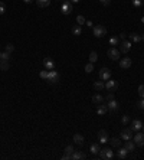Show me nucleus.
Returning a JSON list of instances; mask_svg holds the SVG:
<instances>
[{
  "mask_svg": "<svg viewBox=\"0 0 144 160\" xmlns=\"http://www.w3.org/2000/svg\"><path fill=\"white\" fill-rule=\"evenodd\" d=\"M92 32H94L95 38H102V36L107 35V28L102 26V25H97V26L92 28Z\"/></svg>",
  "mask_w": 144,
  "mask_h": 160,
  "instance_id": "nucleus-1",
  "label": "nucleus"
},
{
  "mask_svg": "<svg viewBox=\"0 0 144 160\" xmlns=\"http://www.w3.org/2000/svg\"><path fill=\"white\" fill-rule=\"evenodd\" d=\"M100 156H101V159L109 160L114 157V153H112L111 149H107V147H105V149H101V150H100Z\"/></svg>",
  "mask_w": 144,
  "mask_h": 160,
  "instance_id": "nucleus-2",
  "label": "nucleus"
},
{
  "mask_svg": "<svg viewBox=\"0 0 144 160\" xmlns=\"http://www.w3.org/2000/svg\"><path fill=\"white\" fill-rule=\"evenodd\" d=\"M120 53H121V52H120L117 48H114V46H112V48H109V49H108V58H109L111 61H118Z\"/></svg>",
  "mask_w": 144,
  "mask_h": 160,
  "instance_id": "nucleus-3",
  "label": "nucleus"
},
{
  "mask_svg": "<svg viewBox=\"0 0 144 160\" xmlns=\"http://www.w3.org/2000/svg\"><path fill=\"white\" fill-rule=\"evenodd\" d=\"M133 142L136 143V146H144V131H137V134L133 137Z\"/></svg>",
  "mask_w": 144,
  "mask_h": 160,
  "instance_id": "nucleus-4",
  "label": "nucleus"
},
{
  "mask_svg": "<svg viewBox=\"0 0 144 160\" xmlns=\"http://www.w3.org/2000/svg\"><path fill=\"white\" fill-rule=\"evenodd\" d=\"M105 88H107V91H109V92H114V91H117V88H118V82H117V81H112V79L109 78L107 82H105Z\"/></svg>",
  "mask_w": 144,
  "mask_h": 160,
  "instance_id": "nucleus-5",
  "label": "nucleus"
},
{
  "mask_svg": "<svg viewBox=\"0 0 144 160\" xmlns=\"http://www.w3.org/2000/svg\"><path fill=\"white\" fill-rule=\"evenodd\" d=\"M107 108H108L109 113H117L118 108H120V105H118V103H117L115 100H111V101H108L107 103Z\"/></svg>",
  "mask_w": 144,
  "mask_h": 160,
  "instance_id": "nucleus-6",
  "label": "nucleus"
},
{
  "mask_svg": "<svg viewBox=\"0 0 144 160\" xmlns=\"http://www.w3.org/2000/svg\"><path fill=\"white\" fill-rule=\"evenodd\" d=\"M133 65V61L130 58H121L120 59V67L121 69H130V67Z\"/></svg>",
  "mask_w": 144,
  "mask_h": 160,
  "instance_id": "nucleus-7",
  "label": "nucleus"
},
{
  "mask_svg": "<svg viewBox=\"0 0 144 160\" xmlns=\"http://www.w3.org/2000/svg\"><path fill=\"white\" fill-rule=\"evenodd\" d=\"M48 81H49L51 84H56V82L59 81V74L55 71V69H51V71H49V76H48Z\"/></svg>",
  "mask_w": 144,
  "mask_h": 160,
  "instance_id": "nucleus-8",
  "label": "nucleus"
},
{
  "mask_svg": "<svg viewBox=\"0 0 144 160\" xmlns=\"http://www.w3.org/2000/svg\"><path fill=\"white\" fill-rule=\"evenodd\" d=\"M130 49H131V42L130 40H123L120 43V52L127 53V52H130Z\"/></svg>",
  "mask_w": 144,
  "mask_h": 160,
  "instance_id": "nucleus-9",
  "label": "nucleus"
},
{
  "mask_svg": "<svg viewBox=\"0 0 144 160\" xmlns=\"http://www.w3.org/2000/svg\"><path fill=\"white\" fill-rule=\"evenodd\" d=\"M82 159H87V154L84 152L73 150V153L71 154V160H82Z\"/></svg>",
  "mask_w": 144,
  "mask_h": 160,
  "instance_id": "nucleus-10",
  "label": "nucleus"
},
{
  "mask_svg": "<svg viewBox=\"0 0 144 160\" xmlns=\"http://www.w3.org/2000/svg\"><path fill=\"white\" fill-rule=\"evenodd\" d=\"M120 137H121L123 140H131V139H133V130H131V128H124V130L121 131Z\"/></svg>",
  "mask_w": 144,
  "mask_h": 160,
  "instance_id": "nucleus-11",
  "label": "nucleus"
},
{
  "mask_svg": "<svg viewBox=\"0 0 144 160\" xmlns=\"http://www.w3.org/2000/svg\"><path fill=\"white\" fill-rule=\"evenodd\" d=\"M61 12H62V15H69L72 12V4L69 1H66V3H62V6H61Z\"/></svg>",
  "mask_w": 144,
  "mask_h": 160,
  "instance_id": "nucleus-12",
  "label": "nucleus"
},
{
  "mask_svg": "<svg viewBox=\"0 0 144 160\" xmlns=\"http://www.w3.org/2000/svg\"><path fill=\"white\" fill-rule=\"evenodd\" d=\"M111 78V71L108 69V68H102L101 71H100V79H102V81H108Z\"/></svg>",
  "mask_w": 144,
  "mask_h": 160,
  "instance_id": "nucleus-13",
  "label": "nucleus"
},
{
  "mask_svg": "<svg viewBox=\"0 0 144 160\" xmlns=\"http://www.w3.org/2000/svg\"><path fill=\"white\" fill-rule=\"evenodd\" d=\"M43 67H45V69H48V71L55 69V62L51 58H45V59H43Z\"/></svg>",
  "mask_w": 144,
  "mask_h": 160,
  "instance_id": "nucleus-14",
  "label": "nucleus"
},
{
  "mask_svg": "<svg viewBox=\"0 0 144 160\" xmlns=\"http://www.w3.org/2000/svg\"><path fill=\"white\" fill-rule=\"evenodd\" d=\"M98 139H100V143H107L109 140L107 130H100L98 131Z\"/></svg>",
  "mask_w": 144,
  "mask_h": 160,
  "instance_id": "nucleus-15",
  "label": "nucleus"
},
{
  "mask_svg": "<svg viewBox=\"0 0 144 160\" xmlns=\"http://www.w3.org/2000/svg\"><path fill=\"white\" fill-rule=\"evenodd\" d=\"M133 131H141V128H143V123H141V120H134L133 123H131V127H130Z\"/></svg>",
  "mask_w": 144,
  "mask_h": 160,
  "instance_id": "nucleus-16",
  "label": "nucleus"
},
{
  "mask_svg": "<svg viewBox=\"0 0 144 160\" xmlns=\"http://www.w3.org/2000/svg\"><path fill=\"white\" fill-rule=\"evenodd\" d=\"M72 140H73V143L75 144H78V146H82L84 143H85V137L82 136V134H73V137H72Z\"/></svg>",
  "mask_w": 144,
  "mask_h": 160,
  "instance_id": "nucleus-17",
  "label": "nucleus"
},
{
  "mask_svg": "<svg viewBox=\"0 0 144 160\" xmlns=\"http://www.w3.org/2000/svg\"><path fill=\"white\" fill-rule=\"evenodd\" d=\"M127 153H128V150H127L126 147H118V153H117V157L118 159H121V160H124L127 157Z\"/></svg>",
  "mask_w": 144,
  "mask_h": 160,
  "instance_id": "nucleus-18",
  "label": "nucleus"
},
{
  "mask_svg": "<svg viewBox=\"0 0 144 160\" xmlns=\"http://www.w3.org/2000/svg\"><path fill=\"white\" fill-rule=\"evenodd\" d=\"M108 108H107V104H98L97 107V114L98 115H104V114H107Z\"/></svg>",
  "mask_w": 144,
  "mask_h": 160,
  "instance_id": "nucleus-19",
  "label": "nucleus"
},
{
  "mask_svg": "<svg viewBox=\"0 0 144 160\" xmlns=\"http://www.w3.org/2000/svg\"><path fill=\"white\" fill-rule=\"evenodd\" d=\"M104 101H105V98H104L101 94H95V95L92 97V103L97 104V105H98V104H102Z\"/></svg>",
  "mask_w": 144,
  "mask_h": 160,
  "instance_id": "nucleus-20",
  "label": "nucleus"
},
{
  "mask_svg": "<svg viewBox=\"0 0 144 160\" xmlns=\"http://www.w3.org/2000/svg\"><path fill=\"white\" fill-rule=\"evenodd\" d=\"M94 88L97 89V91H102V89H105V82L101 79V81H95L94 82Z\"/></svg>",
  "mask_w": 144,
  "mask_h": 160,
  "instance_id": "nucleus-21",
  "label": "nucleus"
},
{
  "mask_svg": "<svg viewBox=\"0 0 144 160\" xmlns=\"http://www.w3.org/2000/svg\"><path fill=\"white\" fill-rule=\"evenodd\" d=\"M9 68H10L9 61H6V59H0V69H1V71H7Z\"/></svg>",
  "mask_w": 144,
  "mask_h": 160,
  "instance_id": "nucleus-22",
  "label": "nucleus"
},
{
  "mask_svg": "<svg viewBox=\"0 0 144 160\" xmlns=\"http://www.w3.org/2000/svg\"><path fill=\"white\" fill-rule=\"evenodd\" d=\"M90 150H91V153H92V154H98V153H100V150H101V147H100V144H98V143H94V144H91Z\"/></svg>",
  "mask_w": 144,
  "mask_h": 160,
  "instance_id": "nucleus-23",
  "label": "nucleus"
},
{
  "mask_svg": "<svg viewBox=\"0 0 144 160\" xmlns=\"http://www.w3.org/2000/svg\"><path fill=\"white\" fill-rule=\"evenodd\" d=\"M124 147H126L128 152H133V150L136 149V143L131 142V140H126V144H124Z\"/></svg>",
  "mask_w": 144,
  "mask_h": 160,
  "instance_id": "nucleus-24",
  "label": "nucleus"
},
{
  "mask_svg": "<svg viewBox=\"0 0 144 160\" xmlns=\"http://www.w3.org/2000/svg\"><path fill=\"white\" fill-rule=\"evenodd\" d=\"M81 33H82V28H81L79 25H76V26H73V28H72V35L79 36Z\"/></svg>",
  "mask_w": 144,
  "mask_h": 160,
  "instance_id": "nucleus-25",
  "label": "nucleus"
},
{
  "mask_svg": "<svg viewBox=\"0 0 144 160\" xmlns=\"http://www.w3.org/2000/svg\"><path fill=\"white\" fill-rule=\"evenodd\" d=\"M36 3L39 7H48L51 4V0H36Z\"/></svg>",
  "mask_w": 144,
  "mask_h": 160,
  "instance_id": "nucleus-26",
  "label": "nucleus"
},
{
  "mask_svg": "<svg viewBox=\"0 0 144 160\" xmlns=\"http://www.w3.org/2000/svg\"><path fill=\"white\" fill-rule=\"evenodd\" d=\"M98 61V53L95 52V51H92V52L90 53V62L91 64H95Z\"/></svg>",
  "mask_w": 144,
  "mask_h": 160,
  "instance_id": "nucleus-27",
  "label": "nucleus"
},
{
  "mask_svg": "<svg viewBox=\"0 0 144 160\" xmlns=\"http://www.w3.org/2000/svg\"><path fill=\"white\" fill-rule=\"evenodd\" d=\"M111 146H112V147H120V146H121V139H118V137L111 139Z\"/></svg>",
  "mask_w": 144,
  "mask_h": 160,
  "instance_id": "nucleus-28",
  "label": "nucleus"
},
{
  "mask_svg": "<svg viewBox=\"0 0 144 160\" xmlns=\"http://www.w3.org/2000/svg\"><path fill=\"white\" fill-rule=\"evenodd\" d=\"M130 39L133 42H141V35H138V33H130Z\"/></svg>",
  "mask_w": 144,
  "mask_h": 160,
  "instance_id": "nucleus-29",
  "label": "nucleus"
},
{
  "mask_svg": "<svg viewBox=\"0 0 144 160\" xmlns=\"http://www.w3.org/2000/svg\"><path fill=\"white\" fill-rule=\"evenodd\" d=\"M118 43H120V38H118V36H114V38L109 39V45H111V46H117Z\"/></svg>",
  "mask_w": 144,
  "mask_h": 160,
  "instance_id": "nucleus-30",
  "label": "nucleus"
},
{
  "mask_svg": "<svg viewBox=\"0 0 144 160\" xmlns=\"http://www.w3.org/2000/svg\"><path fill=\"white\" fill-rule=\"evenodd\" d=\"M39 76L42 78V79H46L48 81V76H49V71L48 69H43V71L39 72Z\"/></svg>",
  "mask_w": 144,
  "mask_h": 160,
  "instance_id": "nucleus-31",
  "label": "nucleus"
},
{
  "mask_svg": "<svg viewBox=\"0 0 144 160\" xmlns=\"http://www.w3.org/2000/svg\"><path fill=\"white\" fill-rule=\"evenodd\" d=\"M85 22H87V20H85V18H84L82 15H79V16H76V23H78L79 26H82V25H84Z\"/></svg>",
  "mask_w": 144,
  "mask_h": 160,
  "instance_id": "nucleus-32",
  "label": "nucleus"
},
{
  "mask_svg": "<svg viewBox=\"0 0 144 160\" xmlns=\"http://www.w3.org/2000/svg\"><path fill=\"white\" fill-rule=\"evenodd\" d=\"M94 71V64H87V65H85V72H87V74H91V72Z\"/></svg>",
  "mask_w": 144,
  "mask_h": 160,
  "instance_id": "nucleus-33",
  "label": "nucleus"
},
{
  "mask_svg": "<svg viewBox=\"0 0 144 160\" xmlns=\"http://www.w3.org/2000/svg\"><path fill=\"white\" fill-rule=\"evenodd\" d=\"M121 123H123V124L124 125H127L128 124V123H130V115H123V118H121Z\"/></svg>",
  "mask_w": 144,
  "mask_h": 160,
  "instance_id": "nucleus-34",
  "label": "nucleus"
},
{
  "mask_svg": "<svg viewBox=\"0 0 144 160\" xmlns=\"http://www.w3.org/2000/svg\"><path fill=\"white\" fill-rule=\"evenodd\" d=\"M73 150H75V149H73V147H72V146H66V147H65V150H64V152H65V153H66V154H72V153H73Z\"/></svg>",
  "mask_w": 144,
  "mask_h": 160,
  "instance_id": "nucleus-35",
  "label": "nucleus"
},
{
  "mask_svg": "<svg viewBox=\"0 0 144 160\" xmlns=\"http://www.w3.org/2000/svg\"><path fill=\"white\" fill-rule=\"evenodd\" d=\"M13 51H15V46H13L12 43H7V45H6V52L12 53V52H13Z\"/></svg>",
  "mask_w": 144,
  "mask_h": 160,
  "instance_id": "nucleus-36",
  "label": "nucleus"
},
{
  "mask_svg": "<svg viewBox=\"0 0 144 160\" xmlns=\"http://www.w3.org/2000/svg\"><path fill=\"white\" fill-rule=\"evenodd\" d=\"M133 4H134V7H141L143 6V0H133Z\"/></svg>",
  "mask_w": 144,
  "mask_h": 160,
  "instance_id": "nucleus-37",
  "label": "nucleus"
},
{
  "mask_svg": "<svg viewBox=\"0 0 144 160\" xmlns=\"http://www.w3.org/2000/svg\"><path fill=\"white\" fill-rule=\"evenodd\" d=\"M4 12H6V4L3 1H0V15H3Z\"/></svg>",
  "mask_w": 144,
  "mask_h": 160,
  "instance_id": "nucleus-38",
  "label": "nucleus"
},
{
  "mask_svg": "<svg viewBox=\"0 0 144 160\" xmlns=\"http://www.w3.org/2000/svg\"><path fill=\"white\" fill-rule=\"evenodd\" d=\"M1 59L9 61V59H10V53H9V52H3V53H1Z\"/></svg>",
  "mask_w": 144,
  "mask_h": 160,
  "instance_id": "nucleus-39",
  "label": "nucleus"
},
{
  "mask_svg": "<svg viewBox=\"0 0 144 160\" xmlns=\"http://www.w3.org/2000/svg\"><path fill=\"white\" fill-rule=\"evenodd\" d=\"M104 98H105V101H111V100H114V92H109V94H108L107 97H104Z\"/></svg>",
  "mask_w": 144,
  "mask_h": 160,
  "instance_id": "nucleus-40",
  "label": "nucleus"
},
{
  "mask_svg": "<svg viewBox=\"0 0 144 160\" xmlns=\"http://www.w3.org/2000/svg\"><path fill=\"white\" fill-rule=\"evenodd\" d=\"M138 94H140L141 98H144V85H140V87H138Z\"/></svg>",
  "mask_w": 144,
  "mask_h": 160,
  "instance_id": "nucleus-41",
  "label": "nucleus"
},
{
  "mask_svg": "<svg viewBox=\"0 0 144 160\" xmlns=\"http://www.w3.org/2000/svg\"><path fill=\"white\" fill-rule=\"evenodd\" d=\"M137 107H138L140 110H144V98H143V100H140V101L137 103Z\"/></svg>",
  "mask_w": 144,
  "mask_h": 160,
  "instance_id": "nucleus-42",
  "label": "nucleus"
},
{
  "mask_svg": "<svg viewBox=\"0 0 144 160\" xmlns=\"http://www.w3.org/2000/svg\"><path fill=\"white\" fill-rule=\"evenodd\" d=\"M69 159H71V154H66V153H65V154L62 156V160H69Z\"/></svg>",
  "mask_w": 144,
  "mask_h": 160,
  "instance_id": "nucleus-43",
  "label": "nucleus"
},
{
  "mask_svg": "<svg viewBox=\"0 0 144 160\" xmlns=\"http://www.w3.org/2000/svg\"><path fill=\"white\" fill-rule=\"evenodd\" d=\"M118 38H120V40H126L127 35H126V33H120V36H118Z\"/></svg>",
  "mask_w": 144,
  "mask_h": 160,
  "instance_id": "nucleus-44",
  "label": "nucleus"
},
{
  "mask_svg": "<svg viewBox=\"0 0 144 160\" xmlns=\"http://www.w3.org/2000/svg\"><path fill=\"white\" fill-rule=\"evenodd\" d=\"M100 1H101V3H102V4H104V6H108V4H109V1H111V0H100Z\"/></svg>",
  "mask_w": 144,
  "mask_h": 160,
  "instance_id": "nucleus-45",
  "label": "nucleus"
},
{
  "mask_svg": "<svg viewBox=\"0 0 144 160\" xmlns=\"http://www.w3.org/2000/svg\"><path fill=\"white\" fill-rule=\"evenodd\" d=\"M85 23H87V26H90V28H94V25H92V22H91V20H87Z\"/></svg>",
  "mask_w": 144,
  "mask_h": 160,
  "instance_id": "nucleus-46",
  "label": "nucleus"
},
{
  "mask_svg": "<svg viewBox=\"0 0 144 160\" xmlns=\"http://www.w3.org/2000/svg\"><path fill=\"white\" fill-rule=\"evenodd\" d=\"M23 1H25V3H32L33 0H23Z\"/></svg>",
  "mask_w": 144,
  "mask_h": 160,
  "instance_id": "nucleus-47",
  "label": "nucleus"
},
{
  "mask_svg": "<svg viewBox=\"0 0 144 160\" xmlns=\"http://www.w3.org/2000/svg\"><path fill=\"white\" fill-rule=\"evenodd\" d=\"M78 1H81V0H72V3H78Z\"/></svg>",
  "mask_w": 144,
  "mask_h": 160,
  "instance_id": "nucleus-48",
  "label": "nucleus"
},
{
  "mask_svg": "<svg viewBox=\"0 0 144 160\" xmlns=\"http://www.w3.org/2000/svg\"><path fill=\"white\" fill-rule=\"evenodd\" d=\"M141 40H143V42H144V35H141Z\"/></svg>",
  "mask_w": 144,
  "mask_h": 160,
  "instance_id": "nucleus-49",
  "label": "nucleus"
},
{
  "mask_svg": "<svg viewBox=\"0 0 144 160\" xmlns=\"http://www.w3.org/2000/svg\"><path fill=\"white\" fill-rule=\"evenodd\" d=\"M141 22H144V16H143V18H141Z\"/></svg>",
  "mask_w": 144,
  "mask_h": 160,
  "instance_id": "nucleus-50",
  "label": "nucleus"
},
{
  "mask_svg": "<svg viewBox=\"0 0 144 160\" xmlns=\"http://www.w3.org/2000/svg\"><path fill=\"white\" fill-rule=\"evenodd\" d=\"M0 59H1V52H0Z\"/></svg>",
  "mask_w": 144,
  "mask_h": 160,
  "instance_id": "nucleus-51",
  "label": "nucleus"
},
{
  "mask_svg": "<svg viewBox=\"0 0 144 160\" xmlns=\"http://www.w3.org/2000/svg\"><path fill=\"white\" fill-rule=\"evenodd\" d=\"M141 130H143V131H144V125H143V128H141Z\"/></svg>",
  "mask_w": 144,
  "mask_h": 160,
  "instance_id": "nucleus-52",
  "label": "nucleus"
}]
</instances>
